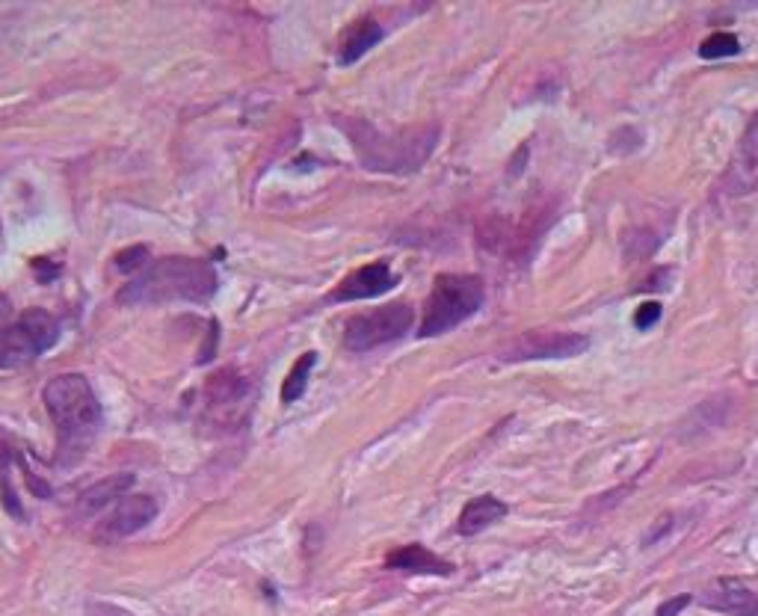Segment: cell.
<instances>
[{"mask_svg": "<svg viewBox=\"0 0 758 616\" xmlns=\"http://www.w3.org/2000/svg\"><path fill=\"white\" fill-rule=\"evenodd\" d=\"M217 294V274L199 258H160L137 279L119 291V302L131 306H158V302H205Z\"/></svg>", "mask_w": 758, "mask_h": 616, "instance_id": "1", "label": "cell"}, {"mask_svg": "<svg viewBox=\"0 0 758 616\" xmlns=\"http://www.w3.org/2000/svg\"><path fill=\"white\" fill-rule=\"evenodd\" d=\"M341 128L350 133L353 149L359 151L365 167L382 169V172H412L430 158V151L436 149V140H439L436 125L409 128V131H400L395 137L379 133L368 122H341Z\"/></svg>", "mask_w": 758, "mask_h": 616, "instance_id": "2", "label": "cell"}, {"mask_svg": "<svg viewBox=\"0 0 758 616\" xmlns=\"http://www.w3.org/2000/svg\"><path fill=\"white\" fill-rule=\"evenodd\" d=\"M44 409L51 415L62 450L87 445L101 424V404L83 374H60L44 386Z\"/></svg>", "mask_w": 758, "mask_h": 616, "instance_id": "3", "label": "cell"}, {"mask_svg": "<svg viewBox=\"0 0 758 616\" xmlns=\"http://www.w3.org/2000/svg\"><path fill=\"white\" fill-rule=\"evenodd\" d=\"M486 300L483 279L462 274H441L432 282V291L423 306L421 320V338H436L459 324H466L468 317L477 315Z\"/></svg>", "mask_w": 758, "mask_h": 616, "instance_id": "4", "label": "cell"}, {"mask_svg": "<svg viewBox=\"0 0 758 616\" xmlns=\"http://www.w3.org/2000/svg\"><path fill=\"white\" fill-rule=\"evenodd\" d=\"M252 379L238 368H222L208 377L202 391V418L217 433H235L247 424L252 413Z\"/></svg>", "mask_w": 758, "mask_h": 616, "instance_id": "5", "label": "cell"}, {"mask_svg": "<svg viewBox=\"0 0 758 616\" xmlns=\"http://www.w3.org/2000/svg\"><path fill=\"white\" fill-rule=\"evenodd\" d=\"M60 341V324L44 308H27L7 326L0 338V368L18 370L51 350Z\"/></svg>", "mask_w": 758, "mask_h": 616, "instance_id": "6", "label": "cell"}, {"mask_svg": "<svg viewBox=\"0 0 758 616\" xmlns=\"http://www.w3.org/2000/svg\"><path fill=\"white\" fill-rule=\"evenodd\" d=\"M412 308L406 302H391V306H379L373 311L356 315L345 326V347L353 352H365L379 344L397 341L412 329Z\"/></svg>", "mask_w": 758, "mask_h": 616, "instance_id": "7", "label": "cell"}, {"mask_svg": "<svg viewBox=\"0 0 758 616\" xmlns=\"http://www.w3.org/2000/svg\"><path fill=\"white\" fill-rule=\"evenodd\" d=\"M590 350V338L581 332H555V329H533L507 344L501 359L533 361V359H572Z\"/></svg>", "mask_w": 758, "mask_h": 616, "instance_id": "8", "label": "cell"}, {"mask_svg": "<svg viewBox=\"0 0 758 616\" xmlns=\"http://www.w3.org/2000/svg\"><path fill=\"white\" fill-rule=\"evenodd\" d=\"M158 516V498L154 495H128L107 513L104 521L96 528L98 543H119L133 534H140L149 521Z\"/></svg>", "mask_w": 758, "mask_h": 616, "instance_id": "9", "label": "cell"}, {"mask_svg": "<svg viewBox=\"0 0 758 616\" xmlns=\"http://www.w3.org/2000/svg\"><path fill=\"white\" fill-rule=\"evenodd\" d=\"M724 185L732 196H747L758 190V113L747 125L741 142L735 146Z\"/></svg>", "mask_w": 758, "mask_h": 616, "instance_id": "10", "label": "cell"}, {"mask_svg": "<svg viewBox=\"0 0 758 616\" xmlns=\"http://www.w3.org/2000/svg\"><path fill=\"white\" fill-rule=\"evenodd\" d=\"M397 282V276L391 274V267L386 261H377V265H368L362 270H356L338 285L336 291L329 294L332 302H353V300H371V297H379V294L391 291Z\"/></svg>", "mask_w": 758, "mask_h": 616, "instance_id": "11", "label": "cell"}, {"mask_svg": "<svg viewBox=\"0 0 758 616\" xmlns=\"http://www.w3.org/2000/svg\"><path fill=\"white\" fill-rule=\"evenodd\" d=\"M706 605L717 610H726L732 616H758V593L744 587L741 582H717L706 596Z\"/></svg>", "mask_w": 758, "mask_h": 616, "instance_id": "12", "label": "cell"}, {"mask_svg": "<svg viewBox=\"0 0 758 616\" xmlns=\"http://www.w3.org/2000/svg\"><path fill=\"white\" fill-rule=\"evenodd\" d=\"M388 569H397V573H415V575H450L453 573V564L441 560L439 555H432L430 548L423 546H403L391 552L386 557Z\"/></svg>", "mask_w": 758, "mask_h": 616, "instance_id": "13", "label": "cell"}, {"mask_svg": "<svg viewBox=\"0 0 758 616\" xmlns=\"http://www.w3.org/2000/svg\"><path fill=\"white\" fill-rule=\"evenodd\" d=\"M507 516V504L498 501L495 495H480L475 501H468L459 513L457 530L462 537H475L480 530L492 528L495 521H501Z\"/></svg>", "mask_w": 758, "mask_h": 616, "instance_id": "14", "label": "cell"}, {"mask_svg": "<svg viewBox=\"0 0 758 616\" xmlns=\"http://www.w3.org/2000/svg\"><path fill=\"white\" fill-rule=\"evenodd\" d=\"M131 489H133V475H110V477H104V480L92 484L87 493L80 495L78 510L83 513V516H92V513L104 510V507H110L113 501L124 498Z\"/></svg>", "mask_w": 758, "mask_h": 616, "instance_id": "15", "label": "cell"}, {"mask_svg": "<svg viewBox=\"0 0 758 616\" xmlns=\"http://www.w3.org/2000/svg\"><path fill=\"white\" fill-rule=\"evenodd\" d=\"M379 39H382V27H379L373 18L356 21V24L350 27V33L345 36V42H341L338 62H341V66H353L359 57H365V53L371 51Z\"/></svg>", "mask_w": 758, "mask_h": 616, "instance_id": "16", "label": "cell"}, {"mask_svg": "<svg viewBox=\"0 0 758 616\" xmlns=\"http://www.w3.org/2000/svg\"><path fill=\"white\" fill-rule=\"evenodd\" d=\"M315 361H318V352H302L300 361L293 365V370L288 374V379H285L282 386L285 404H293V400H300V397L306 395V386H309V374L311 368H315Z\"/></svg>", "mask_w": 758, "mask_h": 616, "instance_id": "17", "label": "cell"}, {"mask_svg": "<svg viewBox=\"0 0 758 616\" xmlns=\"http://www.w3.org/2000/svg\"><path fill=\"white\" fill-rule=\"evenodd\" d=\"M738 51H741V42H738V36L732 33H711L706 42L699 44V57H706V60L735 57Z\"/></svg>", "mask_w": 758, "mask_h": 616, "instance_id": "18", "label": "cell"}, {"mask_svg": "<svg viewBox=\"0 0 758 616\" xmlns=\"http://www.w3.org/2000/svg\"><path fill=\"white\" fill-rule=\"evenodd\" d=\"M146 261H149V249L133 247V249H124V252H119V256L113 258V267L119 270V274H128V270H140Z\"/></svg>", "mask_w": 758, "mask_h": 616, "instance_id": "19", "label": "cell"}, {"mask_svg": "<svg viewBox=\"0 0 758 616\" xmlns=\"http://www.w3.org/2000/svg\"><path fill=\"white\" fill-rule=\"evenodd\" d=\"M661 311L664 308L658 306V302H644V306L637 308V315H635V326L637 329H652L658 320H661Z\"/></svg>", "mask_w": 758, "mask_h": 616, "instance_id": "20", "label": "cell"}, {"mask_svg": "<svg viewBox=\"0 0 758 616\" xmlns=\"http://www.w3.org/2000/svg\"><path fill=\"white\" fill-rule=\"evenodd\" d=\"M688 605H690V596H679V599L664 602L661 608H658V616H676L681 608H688Z\"/></svg>", "mask_w": 758, "mask_h": 616, "instance_id": "21", "label": "cell"}, {"mask_svg": "<svg viewBox=\"0 0 758 616\" xmlns=\"http://www.w3.org/2000/svg\"><path fill=\"white\" fill-rule=\"evenodd\" d=\"M9 317H12V302L0 294V338H3V332H7L9 326Z\"/></svg>", "mask_w": 758, "mask_h": 616, "instance_id": "22", "label": "cell"}]
</instances>
